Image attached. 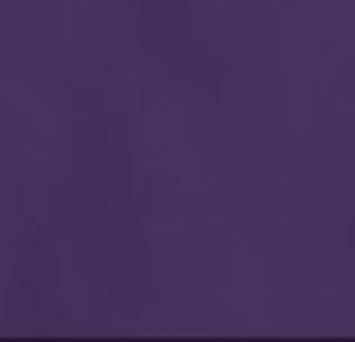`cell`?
Instances as JSON below:
<instances>
[]
</instances>
